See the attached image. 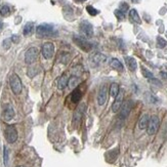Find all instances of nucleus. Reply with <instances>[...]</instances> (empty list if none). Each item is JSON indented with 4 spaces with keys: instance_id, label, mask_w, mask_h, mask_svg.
<instances>
[{
    "instance_id": "1",
    "label": "nucleus",
    "mask_w": 167,
    "mask_h": 167,
    "mask_svg": "<svg viewBox=\"0 0 167 167\" xmlns=\"http://www.w3.org/2000/svg\"><path fill=\"white\" fill-rule=\"evenodd\" d=\"M36 34L39 38H44V37H53L56 35V32L53 29V27L49 24H42L39 25L36 29Z\"/></svg>"
},
{
    "instance_id": "2",
    "label": "nucleus",
    "mask_w": 167,
    "mask_h": 167,
    "mask_svg": "<svg viewBox=\"0 0 167 167\" xmlns=\"http://www.w3.org/2000/svg\"><path fill=\"white\" fill-rule=\"evenodd\" d=\"M9 84H10V88H11L12 92H14V95H20L23 88V84H22V81H21V78L18 75L12 74L11 76H10Z\"/></svg>"
},
{
    "instance_id": "3",
    "label": "nucleus",
    "mask_w": 167,
    "mask_h": 167,
    "mask_svg": "<svg viewBox=\"0 0 167 167\" xmlns=\"http://www.w3.org/2000/svg\"><path fill=\"white\" fill-rule=\"evenodd\" d=\"M159 126H160V120L159 118H158V116L153 115L152 117H150L149 124H148V127H147L148 134L150 135L156 134V132H157L158 129H159Z\"/></svg>"
},
{
    "instance_id": "4",
    "label": "nucleus",
    "mask_w": 167,
    "mask_h": 167,
    "mask_svg": "<svg viewBox=\"0 0 167 167\" xmlns=\"http://www.w3.org/2000/svg\"><path fill=\"white\" fill-rule=\"evenodd\" d=\"M4 135H5V139L7 141V143L9 144L16 143V139H18V131H16V127L11 126V125H9L5 128Z\"/></svg>"
},
{
    "instance_id": "5",
    "label": "nucleus",
    "mask_w": 167,
    "mask_h": 167,
    "mask_svg": "<svg viewBox=\"0 0 167 167\" xmlns=\"http://www.w3.org/2000/svg\"><path fill=\"white\" fill-rule=\"evenodd\" d=\"M38 49L36 47H31L25 53V62L28 65H32L33 63L36 62L37 58H38Z\"/></svg>"
},
{
    "instance_id": "6",
    "label": "nucleus",
    "mask_w": 167,
    "mask_h": 167,
    "mask_svg": "<svg viewBox=\"0 0 167 167\" xmlns=\"http://www.w3.org/2000/svg\"><path fill=\"white\" fill-rule=\"evenodd\" d=\"M41 51H42V55L44 56V58L49 60L53 58V53H55V44L53 42H45L42 45Z\"/></svg>"
},
{
    "instance_id": "7",
    "label": "nucleus",
    "mask_w": 167,
    "mask_h": 167,
    "mask_svg": "<svg viewBox=\"0 0 167 167\" xmlns=\"http://www.w3.org/2000/svg\"><path fill=\"white\" fill-rule=\"evenodd\" d=\"M74 42L80 47L82 50L84 51H89L91 48H92V45L91 43H89L84 37L81 36H74Z\"/></svg>"
},
{
    "instance_id": "8",
    "label": "nucleus",
    "mask_w": 167,
    "mask_h": 167,
    "mask_svg": "<svg viewBox=\"0 0 167 167\" xmlns=\"http://www.w3.org/2000/svg\"><path fill=\"white\" fill-rule=\"evenodd\" d=\"M123 97H124V91L121 89V90L119 91L118 95L115 97L114 103L112 104V111L114 113L118 112L119 110L121 109V107H122L123 105Z\"/></svg>"
},
{
    "instance_id": "9",
    "label": "nucleus",
    "mask_w": 167,
    "mask_h": 167,
    "mask_svg": "<svg viewBox=\"0 0 167 167\" xmlns=\"http://www.w3.org/2000/svg\"><path fill=\"white\" fill-rule=\"evenodd\" d=\"M108 97V87L106 85H102L101 88L99 90V95H97V104L99 106H104L107 102Z\"/></svg>"
},
{
    "instance_id": "10",
    "label": "nucleus",
    "mask_w": 167,
    "mask_h": 167,
    "mask_svg": "<svg viewBox=\"0 0 167 167\" xmlns=\"http://www.w3.org/2000/svg\"><path fill=\"white\" fill-rule=\"evenodd\" d=\"M85 110H86V106H85V104H81V105H79V107L76 109V111L74 113V116H73V122L75 123V124H78L79 122H80L81 118H82L83 114H84Z\"/></svg>"
},
{
    "instance_id": "11",
    "label": "nucleus",
    "mask_w": 167,
    "mask_h": 167,
    "mask_svg": "<svg viewBox=\"0 0 167 167\" xmlns=\"http://www.w3.org/2000/svg\"><path fill=\"white\" fill-rule=\"evenodd\" d=\"M80 29L82 31V33L87 37H91L93 35V29L91 26L90 23L86 22V21H83L80 24Z\"/></svg>"
},
{
    "instance_id": "12",
    "label": "nucleus",
    "mask_w": 167,
    "mask_h": 167,
    "mask_svg": "<svg viewBox=\"0 0 167 167\" xmlns=\"http://www.w3.org/2000/svg\"><path fill=\"white\" fill-rule=\"evenodd\" d=\"M131 110V102H126L123 103L122 107L120 109V117L122 119H125L129 115V112Z\"/></svg>"
},
{
    "instance_id": "13",
    "label": "nucleus",
    "mask_w": 167,
    "mask_h": 167,
    "mask_svg": "<svg viewBox=\"0 0 167 167\" xmlns=\"http://www.w3.org/2000/svg\"><path fill=\"white\" fill-rule=\"evenodd\" d=\"M14 117V108H12L10 105H7V107H6L5 110H4V114H3L4 120H5V121H9V120H11Z\"/></svg>"
},
{
    "instance_id": "14",
    "label": "nucleus",
    "mask_w": 167,
    "mask_h": 167,
    "mask_svg": "<svg viewBox=\"0 0 167 167\" xmlns=\"http://www.w3.org/2000/svg\"><path fill=\"white\" fill-rule=\"evenodd\" d=\"M125 63H126L127 67H128V69L130 71L134 72V71L136 70L137 64H136V60L133 58H131V56H125Z\"/></svg>"
},
{
    "instance_id": "15",
    "label": "nucleus",
    "mask_w": 167,
    "mask_h": 167,
    "mask_svg": "<svg viewBox=\"0 0 167 167\" xmlns=\"http://www.w3.org/2000/svg\"><path fill=\"white\" fill-rule=\"evenodd\" d=\"M149 120H150V117L148 114H145L141 117L139 121V129H146L148 127V124H149Z\"/></svg>"
},
{
    "instance_id": "16",
    "label": "nucleus",
    "mask_w": 167,
    "mask_h": 167,
    "mask_svg": "<svg viewBox=\"0 0 167 167\" xmlns=\"http://www.w3.org/2000/svg\"><path fill=\"white\" fill-rule=\"evenodd\" d=\"M110 66H111L113 69H115V70H117V71H120V72H123V71H124L123 65L121 64L120 60H117V58H112L111 62H110Z\"/></svg>"
},
{
    "instance_id": "17",
    "label": "nucleus",
    "mask_w": 167,
    "mask_h": 167,
    "mask_svg": "<svg viewBox=\"0 0 167 167\" xmlns=\"http://www.w3.org/2000/svg\"><path fill=\"white\" fill-rule=\"evenodd\" d=\"M105 60H106V56L101 55V53H95V55H93L90 58L91 63H93V66H97V65H99Z\"/></svg>"
},
{
    "instance_id": "18",
    "label": "nucleus",
    "mask_w": 167,
    "mask_h": 167,
    "mask_svg": "<svg viewBox=\"0 0 167 167\" xmlns=\"http://www.w3.org/2000/svg\"><path fill=\"white\" fill-rule=\"evenodd\" d=\"M69 84V79L68 77H67V75H63V76H60V78L58 79V87L60 89H64L67 87V85Z\"/></svg>"
},
{
    "instance_id": "19",
    "label": "nucleus",
    "mask_w": 167,
    "mask_h": 167,
    "mask_svg": "<svg viewBox=\"0 0 167 167\" xmlns=\"http://www.w3.org/2000/svg\"><path fill=\"white\" fill-rule=\"evenodd\" d=\"M129 18H130V20L132 21L133 23H136V24H141V18H139V14H137V11L135 9H131L130 11H129Z\"/></svg>"
},
{
    "instance_id": "20",
    "label": "nucleus",
    "mask_w": 167,
    "mask_h": 167,
    "mask_svg": "<svg viewBox=\"0 0 167 167\" xmlns=\"http://www.w3.org/2000/svg\"><path fill=\"white\" fill-rule=\"evenodd\" d=\"M119 91H120V89H119V85L117 84V83H112L111 86H110V95L115 99V97L118 95Z\"/></svg>"
},
{
    "instance_id": "21",
    "label": "nucleus",
    "mask_w": 167,
    "mask_h": 167,
    "mask_svg": "<svg viewBox=\"0 0 167 167\" xmlns=\"http://www.w3.org/2000/svg\"><path fill=\"white\" fill-rule=\"evenodd\" d=\"M33 29H34V24L32 22H29L26 24V26L24 27V35L25 36H29L32 34Z\"/></svg>"
},
{
    "instance_id": "22",
    "label": "nucleus",
    "mask_w": 167,
    "mask_h": 167,
    "mask_svg": "<svg viewBox=\"0 0 167 167\" xmlns=\"http://www.w3.org/2000/svg\"><path fill=\"white\" fill-rule=\"evenodd\" d=\"M71 99H72V102H74V103H78L81 99V91L77 88L74 89L72 95H71Z\"/></svg>"
},
{
    "instance_id": "23",
    "label": "nucleus",
    "mask_w": 167,
    "mask_h": 167,
    "mask_svg": "<svg viewBox=\"0 0 167 167\" xmlns=\"http://www.w3.org/2000/svg\"><path fill=\"white\" fill-rule=\"evenodd\" d=\"M9 14H10V8L8 5L4 4V5H2L1 7H0V14H1L2 16H9Z\"/></svg>"
},
{
    "instance_id": "24",
    "label": "nucleus",
    "mask_w": 167,
    "mask_h": 167,
    "mask_svg": "<svg viewBox=\"0 0 167 167\" xmlns=\"http://www.w3.org/2000/svg\"><path fill=\"white\" fill-rule=\"evenodd\" d=\"M157 45L159 48H164L165 46H167V41L162 37L158 36L157 37Z\"/></svg>"
},
{
    "instance_id": "25",
    "label": "nucleus",
    "mask_w": 167,
    "mask_h": 167,
    "mask_svg": "<svg viewBox=\"0 0 167 167\" xmlns=\"http://www.w3.org/2000/svg\"><path fill=\"white\" fill-rule=\"evenodd\" d=\"M8 159H9V151L6 147H4V152H3V162L4 165H8Z\"/></svg>"
},
{
    "instance_id": "26",
    "label": "nucleus",
    "mask_w": 167,
    "mask_h": 167,
    "mask_svg": "<svg viewBox=\"0 0 167 167\" xmlns=\"http://www.w3.org/2000/svg\"><path fill=\"white\" fill-rule=\"evenodd\" d=\"M86 10H87V12H88L90 16H97V14H99V10L97 9H95L93 6H91V5H87L86 6Z\"/></svg>"
},
{
    "instance_id": "27",
    "label": "nucleus",
    "mask_w": 167,
    "mask_h": 167,
    "mask_svg": "<svg viewBox=\"0 0 167 167\" xmlns=\"http://www.w3.org/2000/svg\"><path fill=\"white\" fill-rule=\"evenodd\" d=\"M79 83V80L77 77H72L71 79H69V86L70 87H76L77 84Z\"/></svg>"
},
{
    "instance_id": "28",
    "label": "nucleus",
    "mask_w": 167,
    "mask_h": 167,
    "mask_svg": "<svg viewBox=\"0 0 167 167\" xmlns=\"http://www.w3.org/2000/svg\"><path fill=\"white\" fill-rule=\"evenodd\" d=\"M143 75L146 77V78H148V79L154 78V77H153V74H152V73L150 72V71H148L147 69H145V68H143Z\"/></svg>"
},
{
    "instance_id": "29",
    "label": "nucleus",
    "mask_w": 167,
    "mask_h": 167,
    "mask_svg": "<svg viewBox=\"0 0 167 167\" xmlns=\"http://www.w3.org/2000/svg\"><path fill=\"white\" fill-rule=\"evenodd\" d=\"M115 16L118 18V20H123V18H125L124 12H122L120 9H116V10H115Z\"/></svg>"
},
{
    "instance_id": "30",
    "label": "nucleus",
    "mask_w": 167,
    "mask_h": 167,
    "mask_svg": "<svg viewBox=\"0 0 167 167\" xmlns=\"http://www.w3.org/2000/svg\"><path fill=\"white\" fill-rule=\"evenodd\" d=\"M120 10L122 12H126L127 10H128V5H127L126 3H125V2H123V3H121V5H120Z\"/></svg>"
},
{
    "instance_id": "31",
    "label": "nucleus",
    "mask_w": 167,
    "mask_h": 167,
    "mask_svg": "<svg viewBox=\"0 0 167 167\" xmlns=\"http://www.w3.org/2000/svg\"><path fill=\"white\" fill-rule=\"evenodd\" d=\"M149 81L151 83H153V84H156V85H158V86H162V83L160 82L159 80H157V79H155V78H152V79H149Z\"/></svg>"
},
{
    "instance_id": "32",
    "label": "nucleus",
    "mask_w": 167,
    "mask_h": 167,
    "mask_svg": "<svg viewBox=\"0 0 167 167\" xmlns=\"http://www.w3.org/2000/svg\"><path fill=\"white\" fill-rule=\"evenodd\" d=\"M10 41H11V39H6L5 41L3 42V46H4V48H6V49H8L9 48V46H10Z\"/></svg>"
},
{
    "instance_id": "33",
    "label": "nucleus",
    "mask_w": 167,
    "mask_h": 167,
    "mask_svg": "<svg viewBox=\"0 0 167 167\" xmlns=\"http://www.w3.org/2000/svg\"><path fill=\"white\" fill-rule=\"evenodd\" d=\"M11 41H12V42H14V43H18V41H20V38H18V35H12V36H11Z\"/></svg>"
},
{
    "instance_id": "34",
    "label": "nucleus",
    "mask_w": 167,
    "mask_h": 167,
    "mask_svg": "<svg viewBox=\"0 0 167 167\" xmlns=\"http://www.w3.org/2000/svg\"><path fill=\"white\" fill-rule=\"evenodd\" d=\"M2 27H3V23H2V21L0 20V30L2 29Z\"/></svg>"
},
{
    "instance_id": "35",
    "label": "nucleus",
    "mask_w": 167,
    "mask_h": 167,
    "mask_svg": "<svg viewBox=\"0 0 167 167\" xmlns=\"http://www.w3.org/2000/svg\"><path fill=\"white\" fill-rule=\"evenodd\" d=\"M76 1H77V2H84L85 0H76Z\"/></svg>"
},
{
    "instance_id": "36",
    "label": "nucleus",
    "mask_w": 167,
    "mask_h": 167,
    "mask_svg": "<svg viewBox=\"0 0 167 167\" xmlns=\"http://www.w3.org/2000/svg\"><path fill=\"white\" fill-rule=\"evenodd\" d=\"M18 167H24V166H18Z\"/></svg>"
}]
</instances>
